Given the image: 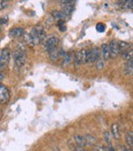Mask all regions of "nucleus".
<instances>
[{
  "mask_svg": "<svg viewBox=\"0 0 133 151\" xmlns=\"http://www.w3.org/2000/svg\"><path fill=\"white\" fill-rule=\"evenodd\" d=\"M45 31L41 26H35L32 29V31L30 32L29 35V42L33 45H39L40 43L43 42V40H45Z\"/></svg>",
  "mask_w": 133,
  "mask_h": 151,
  "instance_id": "nucleus-1",
  "label": "nucleus"
},
{
  "mask_svg": "<svg viewBox=\"0 0 133 151\" xmlns=\"http://www.w3.org/2000/svg\"><path fill=\"white\" fill-rule=\"evenodd\" d=\"M27 60V55H26V50L23 47H18L16 48L14 52V66L16 68H22L25 65Z\"/></svg>",
  "mask_w": 133,
  "mask_h": 151,
  "instance_id": "nucleus-2",
  "label": "nucleus"
},
{
  "mask_svg": "<svg viewBox=\"0 0 133 151\" xmlns=\"http://www.w3.org/2000/svg\"><path fill=\"white\" fill-rule=\"evenodd\" d=\"M58 43H60V38H58V36L55 35V34H52V35L48 36L45 39V41H44V50L47 52H50L52 50L58 47Z\"/></svg>",
  "mask_w": 133,
  "mask_h": 151,
  "instance_id": "nucleus-3",
  "label": "nucleus"
},
{
  "mask_svg": "<svg viewBox=\"0 0 133 151\" xmlns=\"http://www.w3.org/2000/svg\"><path fill=\"white\" fill-rule=\"evenodd\" d=\"M65 54H66V52L62 47H58H58H55L49 52V59L52 62H58L62 60L63 57L65 56Z\"/></svg>",
  "mask_w": 133,
  "mask_h": 151,
  "instance_id": "nucleus-4",
  "label": "nucleus"
},
{
  "mask_svg": "<svg viewBox=\"0 0 133 151\" xmlns=\"http://www.w3.org/2000/svg\"><path fill=\"white\" fill-rule=\"evenodd\" d=\"M10 50L9 48H4V50H2L1 52V56H0V69H2V68L6 67L8 64V62H9V59H10Z\"/></svg>",
  "mask_w": 133,
  "mask_h": 151,
  "instance_id": "nucleus-5",
  "label": "nucleus"
},
{
  "mask_svg": "<svg viewBox=\"0 0 133 151\" xmlns=\"http://www.w3.org/2000/svg\"><path fill=\"white\" fill-rule=\"evenodd\" d=\"M10 98L9 90L3 84H0V104H6Z\"/></svg>",
  "mask_w": 133,
  "mask_h": 151,
  "instance_id": "nucleus-6",
  "label": "nucleus"
},
{
  "mask_svg": "<svg viewBox=\"0 0 133 151\" xmlns=\"http://www.w3.org/2000/svg\"><path fill=\"white\" fill-rule=\"evenodd\" d=\"M100 50L97 47H93L89 50V64L96 63L100 59Z\"/></svg>",
  "mask_w": 133,
  "mask_h": 151,
  "instance_id": "nucleus-7",
  "label": "nucleus"
},
{
  "mask_svg": "<svg viewBox=\"0 0 133 151\" xmlns=\"http://www.w3.org/2000/svg\"><path fill=\"white\" fill-rule=\"evenodd\" d=\"M60 3H63V7H62V12L65 14L66 17H69L70 14L73 12V7H74V2L72 1H62Z\"/></svg>",
  "mask_w": 133,
  "mask_h": 151,
  "instance_id": "nucleus-8",
  "label": "nucleus"
},
{
  "mask_svg": "<svg viewBox=\"0 0 133 151\" xmlns=\"http://www.w3.org/2000/svg\"><path fill=\"white\" fill-rule=\"evenodd\" d=\"M110 48V57L113 59L117 58L119 56V50H118V42L116 40H112L109 44Z\"/></svg>",
  "mask_w": 133,
  "mask_h": 151,
  "instance_id": "nucleus-9",
  "label": "nucleus"
},
{
  "mask_svg": "<svg viewBox=\"0 0 133 151\" xmlns=\"http://www.w3.org/2000/svg\"><path fill=\"white\" fill-rule=\"evenodd\" d=\"M131 48H132L131 47V44L128 43V42H125V41L118 42V50H119V55L124 54L125 52L131 50Z\"/></svg>",
  "mask_w": 133,
  "mask_h": 151,
  "instance_id": "nucleus-10",
  "label": "nucleus"
},
{
  "mask_svg": "<svg viewBox=\"0 0 133 151\" xmlns=\"http://www.w3.org/2000/svg\"><path fill=\"white\" fill-rule=\"evenodd\" d=\"M25 33V30L21 27H18V28H12L10 29L9 31V36L11 38H18L21 36H23Z\"/></svg>",
  "mask_w": 133,
  "mask_h": 151,
  "instance_id": "nucleus-11",
  "label": "nucleus"
},
{
  "mask_svg": "<svg viewBox=\"0 0 133 151\" xmlns=\"http://www.w3.org/2000/svg\"><path fill=\"white\" fill-rule=\"evenodd\" d=\"M73 60H74V54H72V52H66L65 56L63 57V59L60 60L62 61V66L63 67H66V66L72 64Z\"/></svg>",
  "mask_w": 133,
  "mask_h": 151,
  "instance_id": "nucleus-12",
  "label": "nucleus"
},
{
  "mask_svg": "<svg viewBox=\"0 0 133 151\" xmlns=\"http://www.w3.org/2000/svg\"><path fill=\"white\" fill-rule=\"evenodd\" d=\"M100 55L102 57L103 61H107L111 57H110V48H109V44L103 43L101 45V50H100Z\"/></svg>",
  "mask_w": 133,
  "mask_h": 151,
  "instance_id": "nucleus-13",
  "label": "nucleus"
},
{
  "mask_svg": "<svg viewBox=\"0 0 133 151\" xmlns=\"http://www.w3.org/2000/svg\"><path fill=\"white\" fill-rule=\"evenodd\" d=\"M111 135L114 139H116V140L120 139V129H119V127H118L117 123H113V124H112Z\"/></svg>",
  "mask_w": 133,
  "mask_h": 151,
  "instance_id": "nucleus-14",
  "label": "nucleus"
},
{
  "mask_svg": "<svg viewBox=\"0 0 133 151\" xmlns=\"http://www.w3.org/2000/svg\"><path fill=\"white\" fill-rule=\"evenodd\" d=\"M80 54H81V60L83 65H87L89 64V50H87L86 48L80 50Z\"/></svg>",
  "mask_w": 133,
  "mask_h": 151,
  "instance_id": "nucleus-15",
  "label": "nucleus"
},
{
  "mask_svg": "<svg viewBox=\"0 0 133 151\" xmlns=\"http://www.w3.org/2000/svg\"><path fill=\"white\" fill-rule=\"evenodd\" d=\"M125 142H126V145H127V148L129 149H132L133 147V133L132 131L127 132L125 136Z\"/></svg>",
  "mask_w": 133,
  "mask_h": 151,
  "instance_id": "nucleus-16",
  "label": "nucleus"
},
{
  "mask_svg": "<svg viewBox=\"0 0 133 151\" xmlns=\"http://www.w3.org/2000/svg\"><path fill=\"white\" fill-rule=\"evenodd\" d=\"M132 62H133L132 60L127 61L125 67H124V74H125L126 76H130L132 74V72H133V63Z\"/></svg>",
  "mask_w": 133,
  "mask_h": 151,
  "instance_id": "nucleus-17",
  "label": "nucleus"
},
{
  "mask_svg": "<svg viewBox=\"0 0 133 151\" xmlns=\"http://www.w3.org/2000/svg\"><path fill=\"white\" fill-rule=\"evenodd\" d=\"M74 142H75V144L77 146H79V147H82L84 148L85 147V140H84V137L83 136H80V135H76L75 137H74Z\"/></svg>",
  "mask_w": 133,
  "mask_h": 151,
  "instance_id": "nucleus-18",
  "label": "nucleus"
},
{
  "mask_svg": "<svg viewBox=\"0 0 133 151\" xmlns=\"http://www.w3.org/2000/svg\"><path fill=\"white\" fill-rule=\"evenodd\" d=\"M74 65H75L76 68H79L80 66L82 65V60H81V54H80V50H78V52H76L75 54H74Z\"/></svg>",
  "mask_w": 133,
  "mask_h": 151,
  "instance_id": "nucleus-19",
  "label": "nucleus"
},
{
  "mask_svg": "<svg viewBox=\"0 0 133 151\" xmlns=\"http://www.w3.org/2000/svg\"><path fill=\"white\" fill-rule=\"evenodd\" d=\"M84 140H85L86 146H92L93 144L96 143V139L91 135H85L84 136Z\"/></svg>",
  "mask_w": 133,
  "mask_h": 151,
  "instance_id": "nucleus-20",
  "label": "nucleus"
},
{
  "mask_svg": "<svg viewBox=\"0 0 133 151\" xmlns=\"http://www.w3.org/2000/svg\"><path fill=\"white\" fill-rule=\"evenodd\" d=\"M51 14H52V17H53V19H55V20H58V21H60V20L65 21V19L67 18L62 12H58V10H52Z\"/></svg>",
  "mask_w": 133,
  "mask_h": 151,
  "instance_id": "nucleus-21",
  "label": "nucleus"
},
{
  "mask_svg": "<svg viewBox=\"0 0 133 151\" xmlns=\"http://www.w3.org/2000/svg\"><path fill=\"white\" fill-rule=\"evenodd\" d=\"M103 138H105V142H107V144H112L113 137H112V135H111V132H109V131L105 132V134H103Z\"/></svg>",
  "mask_w": 133,
  "mask_h": 151,
  "instance_id": "nucleus-22",
  "label": "nucleus"
},
{
  "mask_svg": "<svg viewBox=\"0 0 133 151\" xmlns=\"http://www.w3.org/2000/svg\"><path fill=\"white\" fill-rule=\"evenodd\" d=\"M121 56L123 57V59H125L126 61L132 60V48L129 50H127V52H125L124 54H122Z\"/></svg>",
  "mask_w": 133,
  "mask_h": 151,
  "instance_id": "nucleus-23",
  "label": "nucleus"
},
{
  "mask_svg": "<svg viewBox=\"0 0 133 151\" xmlns=\"http://www.w3.org/2000/svg\"><path fill=\"white\" fill-rule=\"evenodd\" d=\"M58 27L60 28V30L62 32H65L67 30V27H66V24H65V21L64 20H60V21H58Z\"/></svg>",
  "mask_w": 133,
  "mask_h": 151,
  "instance_id": "nucleus-24",
  "label": "nucleus"
},
{
  "mask_svg": "<svg viewBox=\"0 0 133 151\" xmlns=\"http://www.w3.org/2000/svg\"><path fill=\"white\" fill-rule=\"evenodd\" d=\"M96 30L98 32H103L105 30V25L102 24V23H98V24L96 25Z\"/></svg>",
  "mask_w": 133,
  "mask_h": 151,
  "instance_id": "nucleus-25",
  "label": "nucleus"
},
{
  "mask_svg": "<svg viewBox=\"0 0 133 151\" xmlns=\"http://www.w3.org/2000/svg\"><path fill=\"white\" fill-rule=\"evenodd\" d=\"M103 66H105V61L101 60V59H100L97 62H96V68H97L98 70H101L103 68Z\"/></svg>",
  "mask_w": 133,
  "mask_h": 151,
  "instance_id": "nucleus-26",
  "label": "nucleus"
},
{
  "mask_svg": "<svg viewBox=\"0 0 133 151\" xmlns=\"http://www.w3.org/2000/svg\"><path fill=\"white\" fill-rule=\"evenodd\" d=\"M74 151H85V150H84V148L79 147V146H76V147L74 148Z\"/></svg>",
  "mask_w": 133,
  "mask_h": 151,
  "instance_id": "nucleus-27",
  "label": "nucleus"
},
{
  "mask_svg": "<svg viewBox=\"0 0 133 151\" xmlns=\"http://www.w3.org/2000/svg\"><path fill=\"white\" fill-rule=\"evenodd\" d=\"M5 23H7V18L0 19V24H5Z\"/></svg>",
  "mask_w": 133,
  "mask_h": 151,
  "instance_id": "nucleus-28",
  "label": "nucleus"
},
{
  "mask_svg": "<svg viewBox=\"0 0 133 151\" xmlns=\"http://www.w3.org/2000/svg\"><path fill=\"white\" fill-rule=\"evenodd\" d=\"M122 151H132V149H129V148H127V147H123Z\"/></svg>",
  "mask_w": 133,
  "mask_h": 151,
  "instance_id": "nucleus-29",
  "label": "nucleus"
},
{
  "mask_svg": "<svg viewBox=\"0 0 133 151\" xmlns=\"http://www.w3.org/2000/svg\"><path fill=\"white\" fill-rule=\"evenodd\" d=\"M3 77H4V75L1 73V72H0V82H1V80L3 79Z\"/></svg>",
  "mask_w": 133,
  "mask_h": 151,
  "instance_id": "nucleus-30",
  "label": "nucleus"
},
{
  "mask_svg": "<svg viewBox=\"0 0 133 151\" xmlns=\"http://www.w3.org/2000/svg\"><path fill=\"white\" fill-rule=\"evenodd\" d=\"M53 151H60V148H58V147H56V146H55V147L53 148Z\"/></svg>",
  "mask_w": 133,
  "mask_h": 151,
  "instance_id": "nucleus-31",
  "label": "nucleus"
},
{
  "mask_svg": "<svg viewBox=\"0 0 133 151\" xmlns=\"http://www.w3.org/2000/svg\"><path fill=\"white\" fill-rule=\"evenodd\" d=\"M0 31H1V29H0Z\"/></svg>",
  "mask_w": 133,
  "mask_h": 151,
  "instance_id": "nucleus-32",
  "label": "nucleus"
}]
</instances>
